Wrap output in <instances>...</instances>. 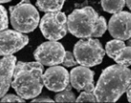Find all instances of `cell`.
Returning <instances> with one entry per match:
<instances>
[{
  "mask_svg": "<svg viewBox=\"0 0 131 103\" xmlns=\"http://www.w3.org/2000/svg\"><path fill=\"white\" fill-rule=\"evenodd\" d=\"M131 84V70L114 64L104 69L97 82L95 96L98 102H115Z\"/></svg>",
  "mask_w": 131,
  "mask_h": 103,
  "instance_id": "6da1fadb",
  "label": "cell"
},
{
  "mask_svg": "<svg viewBox=\"0 0 131 103\" xmlns=\"http://www.w3.org/2000/svg\"><path fill=\"white\" fill-rule=\"evenodd\" d=\"M43 64L40 62H23L16 64L11 86L24 99L35 98L40 95L44 85Z\"/></svg>",
  "mask_w": 131,
  "mask_h": 103,
  "instance_id": "7a4b0ae2",
  "label": "cell"
},
{
  "mask_svg": "<svg viewBox=\"0 0 131 103\" xmlns=\"http://www.w3.org/2000/svg\"><path fill=\"white\" fill-rule=\"evenodd\" d=\"M98 20V13L91 7L74 9L67 18L68 31L77 38H92L96 32Z\"/></svg>",
  "mask_w": 131,
  "mask_h": 103,
  "instance_id": "3957f363",
  "label": "cell"
},
{
  "mask_svg": "<svg viewBox=\"0 0 131 103\" xmlns=\"http://www.w3.org/2000/svg\"><path fill=\"white\" fill-rule=\"evenodd\" d=\"M9 13L13 29L20 33L33 32L40 22L39 13L30 0H21L17 5L9 7Z\"/></svg>",
  "mask_w": 131,
  "mask_h": 103,
  "instance_id": "277c9868",
  "label": "cell"
},
{
  "mask_svg": "<svg viewBox=\"0 0 131 103\" xmlns=\"http://www.w3.org/2000/svg\"><path fill=\"white\" fill-rule=\"evenodd\" d=\"M105 50L98 39H81L73 47V54L78 64L86 67H93L101 63Z\"/></svg>",
  "mask_w": 131,
  "mask_h": 103,
  "instance_id": "5b68a950",
  "label": "cell"
},
{
  "mask_svg": "<svg viewBox=\"0 0 131 103\" xmlns=\"http://www.w3.org/2000/svg\"><path fill=\"white\" fill-rule=\"evenodd\" d=\"M40 30L44 37L49 41H58L68 32L67 17L63 12H48L41 19Z\"/></svg>",
  "mask_w": 131,
  "mask_h": 103,
  "instance_id": "8992f818",
  "label": "cell"
},
{
  "mask_svg": "<svg viewBox=\"0 0 131 103\" xmlns=\"http://www.w3.org/2000/svg\"><path fill=\"white\" fill-rule=\"evenodd\" d=\"M65 49L57 41L44 42L34 52L36 61L45 66H55L62 63L65 56Z\"/></svg>",
  "mask_w": 131,
  "mask_h": 103,
  "instance_id": "52a82bcc",
  "label": "cell"
},
{
  "mask_svg": "<svg viewBox=\"0 0 131 103\" xmlns=\"http://www.w3.org/2000/svg\"><path fill=\"white\" fill-rule=\"evenodd\" d=\"M29 43L27 35L16 30L1 31L0 35V54L1 56L13 55Z\"/></svg>",
  "mask_w": 131,
  "mask_h": 103,
  "instance_id": "ba28073f",
  "label": "cell"
},
{
  "mask_svg": "<svg viewBox=\"0 0 131 103\" xmlns=\"http://www.w3.org/2000/svg\"><path fill=\"white\" fill-rule=\"evenodd\" d=\"M108 30L114 39L128 40L131 37V13L120 11L114 14L109 20Z\"/></svg>",
  "mask_w": 131,
  "mask_h": 103,
  "instance_id": "9c48e42d",
  "label": "cell"
},
{
  "mask_svg": "<svg viewBox=\"0 0 131 103\" xmlns=\"http://www.w3.org/2000/svg\"><path fill=\"white\" fill-rule=\"evenodd\" d=\"M44 85L48 89L54 92L64 90L70 83V73L64 67L51 66L43 74Z\"/></svg>",
  "mask_w": 131,
  "mask_h": 103,
  "instance_id": "30bf717a",
  "label": "cell"
},
{
  "mask_svg": "<svg viewBox=\"0 0 131 103\" xmlns=\"http://www.w3.org/2000/svg\"><path fill=\"white\" fill-rule=\"evenodd\" d=\"M94 72L86 66H78L70 72V83L74 89L78 91L86 90L94 92Z\"/></svg>",
  "mask_w": 131,
  "mask_h": 103,
  "instance_id": "8fae6325",
  "label": "cell"
},
{
  "mask_svg": "<svg viewBox=\"0 0 131 103\" xmlns=\"http://www.w3.org/2000/svg\"><path fill=\"white\" fill-rule=\"evenodd\" d=\"M16 64H17V58L13 55L4 56V58L0 60V77H1L0 96L1 98L5 96L9 86H11Z\"/></svg>",
  "mask_w": 131,
  "mask_h": 103,
  "instance_id": "7c38bea8",
  "label": "cell"
},
{
  "mask_svg": "<svg viewBox=\"0 0 131 103\" xmlns=\"http://www.w3.org/2000/svg\"><path fill=\"white\" fill-rule=\"evenodd\" d=\"M65 0H36V7L44 12L61 11Z\"/></svg>",
  "mask_w": 131,
  "mask_h": 103,
  "instance_id": "4fadbf2b",
  "label": "cell"
},
{
  "mask_svg": "<svg viewBox=\"0 0 131 103\" xmlns=\"http://www.w3.org/2000/svg\"><path fill=\"white\" fill-rule=\"evenodd\" d=\"M101 4L104 11L115 14L122 11L126 5V0H101Z\"/></svg>",
  "mask_w": 131,
  "mask_h": 103,
  "instance_id": "5bb4252c",
  "label": "cell"
},
{
  "mask_svg": "<svg viewBox=\"0 0 131 103\" xmlns=\"http://www.w3.org/2000/svg\"><path fill=\"white\" fill-rule=\"evenodd\" d=\"M125 47H126V44L124 43V41L114 39V40L109 41L108 43L106 44L105 52L110 58L114 60Z\"/></svg>",
  "mask_w": 131,
  "mask_h": 103,
  "instance_id": "9a60e30c",
  "label": "cell"
},
{
  "mask_svg": "<svg viewBox=\"0 0 131 103\" xmlns=\"http://www.w3.org/2000/svg\"><path fill=\"white\" fill-rule=\"evenodd\" d=\"M56 102H74L76 101V97L72 91V85H68V86L62 91H60L56 94L55 99Z\"/></svg>",
  "mask_w": 131,
  "mask_h": 103,
  "instance_id": "2e32d148",
  "label": "cell"
},
{
  "mask_svg": "<svg viewBox=\"0 0 131 103\" xmlns=\"http://www.w3.org/2000/svg\"><path fill=\"white\" fill-rule=\"evenodd\" d=\"M115 62L117 64H121L124 66H130L131 65V47L126 45L125 48L120 51L117 57L114 59Z\"/></svg>",
  "mask_w": 131,
  "mask_h": 103,
  "instance_id": "e0dca14e",
  "label": "cell"
},
{
  "mask_svg": "<svg viewBox=\"0 0 131 103\" xmlns=\"http://www.w3.org/2000/svg\"><path fill=\"white\" fill-rule=\"evenodd\" d=\"M107 21H106L105 18L104 17H99L98 20V24H97V29L95 33L93 35V38H97V37H101L104 35V33L107 30Z\"/></svg>",
  "mask_w": 131,
  "mask_h": 103,
  "instance_id": "ac0fdd59",
  "label": "cell"
},
{
  "mask_svg": "<svg viewBox=\"0 0 131 103\" xmlns=\"http://www.w3.org/2000/svg\"><path fill=\"white\" fill-rule=\"evenodd\" d=\"M76 102H98V100L94 92H88L85 90L76 98Z\"/></svg>",
  "mask_w": 131,
  "mask_h": 103,
  "instance_id": "d6986e66",
  "label": "cell"
},
{
  "mask_svg": "<svg viewBox=\"0 0 131 103\" xmlns=\"http://www.w3.org/2000/svg\"><path fill=\"white\" fill-rule=\"evenodd\" d=\"M62 64L65 67H73V66H76L78 64L75 57H74L73 52L66 51L65 56H64V60L62 61Z\"/></svg>",
  "mask_w": 131,
  "mask_h": 103,
  "instance_id": "ffe728a7",
  "label": "cell"
},
{
  "mask_svg": "<svg viewBox=\"0 0 131 103\" xmlns=\"http://www.w3.org/2000/svg\"><path fill=\"white\" fill-rule=\"evenodd\" d=\"M0 11H1V20H0V29L1 31L7 30L8 26V14H7V10L5 9L4 7H0Z\"/></svg>",
  "mask_w": 131,
  "mask_h": 103,
  "instance_id": "44dd1931",
  "label": "cell"
},
{
  "mask_svg": "<svg viewBox=\"0 0 131 103\" xmlns=\"http://www.w3.org/2000/svg\"><path fill=\"white\" fill-rule=\"evenodd\" d=\"M2 102H24L25 99L20 97L19 95H14V94H8L5 95L1 98Z\"/></svg>",
  "mask_w": 131,
  "mask_h": 103,
  "instance_id": "7402d4cb",
  "label": "cell"
},
{
  "mask_svg": "<svg viewBox=\"0 0 131 103\" xmlns=\"http://www.w3.org/2000/svg\"><path fill=\"white\" fill-rule=\"evenodd\" d=\"M32 102H53V100L49 98H34Z\"/></svg>",
  "mask_w": 131,
  "mask_h": 103,
  "instance_id": "603a6c76",
  "label": "cell"
},
{
  "mask_svg": "<svg viewBox=\"0 0 131 103\" xmlns=\"http://www.w3.org/2000/svg\"><path fill=\"white\" fill-rule=\"evenodd\" d=\"M126 97H127V99H128L129 102H131V84L126 89Z\"/></svg>",
  "mask_w": 131,
  "mask_h": 103,
  "instance_id": "cb8c5ba5",
  "label": "cell"
},
{
  "mask_svg": "<svg viewBox=\"0 0 131 103\" xmlns=\"http://www.w3.org/2000/svg\"><path fill=\"white\" fill-rule=\"evenodd\" d=\"M126 4L127 6V8L131 10V0H126Z\"/></svg>",
  "mask_w": 131,
  "mask_h": 103,
  "instance_id": "d4e9b609",
  "label": "cell"
},
{
  "mask_svg": "<svg viewBox=\"0 0 131 103\" xmlns=\"http://www.w3.org/2000/svg\"><path fill=\"white\" fill-rule=\"evenodd\" d=\"M127 45H129V47H131V37L129 38L128 40H127V44H126Z\"/></svg>",
  "mask_w": 131,
  "mask_h": 103,
  "instance_id": "484cf974",
  "label": "cell"
},
{
  "mask_svg": "<svg viewBox=\"0 0 131 103\" xmlns=\"http://www.w3.org/2000/svg\"><path fill=\"white\" fill-rule=\"evenodd\" d=\"M9 1H11V0H0V2L2 3H8V2H9Z\"/></svg>",
  "mask_w": 131,
  "mask_h": 103,
  "instance_id": "4316f807",
  "label": "cell"
}]
</instances>
